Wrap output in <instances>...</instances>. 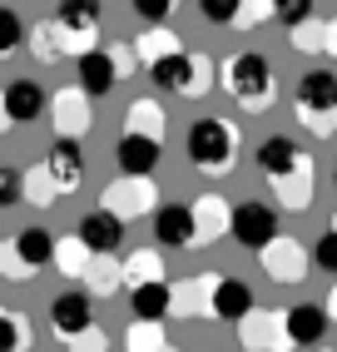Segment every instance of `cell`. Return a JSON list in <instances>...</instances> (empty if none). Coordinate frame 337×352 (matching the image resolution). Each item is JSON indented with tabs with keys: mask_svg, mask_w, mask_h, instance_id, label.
<instances>
[{
	"mask_svg": "<svg viewBox=\"0 0 337 352\" xmlns=\"http://www.w3.org/2000/svg\"><path fill=\"white\" fill-rule=\"evenodd\" d=\"M224 89L243 104L248 114H258V109H268L273 104V95H278V80H273V65H268V55H258V50H243V55H233L228 65H224Z\"/></svg>",
	"mask_w": 337,
	"mask_h": 352,
	"instance_id": "cell-1",
	"label": "cell"
},
{
	"mask_svg": "<svg viewBox=\"0 0 337 352\" xmlns=\"http://www.w3.org/2000/svg\"><path fill=\"white\" fill-rule=\"evenodd\" d=\"M184 149H188V159H194L199 169L228 174L233 159H238V129H233L228 120H213V114H208V120H194V124H188Z\"/></svg>",
	"mask_w": 337,
	"mask_h": 352,
	"instance_id": "cell-2",
	"label": "cell"
},
{
	"mask_svg": "<svg viewBox=\"0 0 337 352\" xmlns=\"http://www.w3.org/2000/svg\"><path fill=\"white\" fill-rule=\"evenodd\" d=\"M298 120L312 134H332L337 129V75L332 69H307L298 80Z\"/></svg>",
	"mask_w": 337,
	"mask_h": 352,
	"instance_id": "cell-3",
	"label": "cell"
},
{
	"mask_svg": "<svg viewBox=\"0 0 337 352\" xmlns=\"http://www.w3.org/2000/svg\"><path fill=\"white\" fill-rule=\"evenodd\" d=\"M208 75V55H184V50H168L159 60H149V80L168 95H194Z\"/></svg>",
	"mask_w": 337,
	"mask_h": 352,
	"instance_id": "cell-4",
	"label": "cell"
},
{
	"mask_svg": "<svg viewBox=\"0 0 337 352\" xmlns=\"http://www.w3.org/2000/svg\"><path fill=\"white\" fill-rule=\"evenodd\" d=\"M228 233H233V239L243 243L248 253H258V248L278 233V214H273L268 204H258V199L233 204V208H228Z\"/></svg>",
	"mask_w": 337,
	"mask_h": 352,
	"instance_id": "cell-5",
	"label": "cell"
},
{
	"mask_svg": "<svg viewBox=\"0 0 337 352\" xmlns=\"http://www.w3.org/2000/svg\"><path fill=\"white\" fill-rule=\"evenodd\" d=\"M0 104H6L10 124H35L45 114V104H50V95H45L40 80H10L6 89H0Z\"/></svg>",
	"mask_w": 337,
	"mask_h": 352,
	"instance_id": "cell-6",
	"label": "cell"
},
{
	"mask_svg": "<svg viewBox=\"0 0 337 352\" xmlns=\"http://www.w3.org/2000/svg\"><path fill=\"white\" fill-rule=\"evenodd\" d=\"M258 253H263L258 263H263V273H268L273 283H298V278L307 273V263H303V243H298V239H278V233H273V239L263 243Z\"/></svg>",
	"mask_w": 337,
	"mask_h": 352,
	"instance_id": "cell-7",
	"label": "cell"
},
{
	"mask_svg": "<svg viewBox=\"0 0 337 352\" xmlns=\"http://www.w3.org/2000/svg\"><path fill=\"white\" fill-rule=\"evenodd\" d=\"M80 243L89 248V253H119V243H124V219L119 214H109V208L100 204V208H89V214L80 219Z\"/></svg>",
	"mask_w": 337,
	"mask_h": 352,
	"instance_id": "cell-8",
	"label": "cell"
},
{
	"mask_svg": "<svg viewBox=\"0 0 337 352\" xmlns=\"http://www.w3.org/2000/svg\"><path fill=\"white\" fill-rule=\"evenodd\" d=\"M253 308V288L243 283V278H213L208 283V318H219V322H238Z\"/></svg>",
	"mask_w": 337,
	"mask_h": 352,
	"instance_id": "cell-9",
	"label": "cell"
},
{
	"mask_svg": "<svg viewBox=\"0 0 337 352\" xmlns=\"http://www.w3.org/2000/svg\"><path fill=\"white\" fill-rule=\"evenodd\" d=\"M159 159H164V149H159V139H149V134H129V129H124V139L114 144L119 174L144 179V174H154V169H159Z\"/></svg>",
	"mask_w": 337,
	"mask_h": 352,
	"instance_id": "cell-10",
	"label": "cell"
},
{
	"mask_svg": "<svg viewBox=\"0 0 337 352\" xmlns=\"http://www.w3.org/2000/svg\"><path fill=\"white\" fill-rule=\"evenodd\" d=\"M45 169H50L60 194H75L80 179H85V149H80V139L55 134V149H50V159H45Z\"/></svg>",
	"mask_w": 337,
	"mask_h": 352,
	"instance_id": "cell-11",
	"label": "cell"
},
{
	"mask_svg": "<svg viewBox=\"0 0 337 352\" xmlns=\"http://www.w3.org/2000/svg\"><path fill=\"white\" fill-rule=\"evenodd\" d=\"M94 322V308H89V293H60L50 302V327L69 342V338H85Z\"/></svg>",
	"mask_w": 337,
	"mask_h": 352,
	"instance_id": "cell-12",
	"label": "cell"
},
{
	"mask_svg": "<svg viewBox=\"0 0 337 352\" xmlns=\"http://www.w3.org/2000/svg\"><path fill=\"white\" fill-rule=\"evenodd\" d=\"M327 338V313L312 308V302H298V308L283 313V342L293 347H318Z\"/></svg>",
	"mask_w": 337,
	"mask_h": 352,
	"instance_id": "cell-13",
	"label": "cell"
},
{
	"mask_svg": "<svg viewBox=\"0 0 337 352\" xmlns=\"http://www.w3.org/2000/svg\"><path fill=\"white\" fill-rule=\"evenodd\" d=\"M154 239H159V248L194 243V214H188V204H159L154 208Z\"/></svg>",
	"mask_w": 337,
	"mask_h": 352,
	"instance_id": "cell-14",
	"label": "cell"
},
{
	"mask_svg": "<svg viewBox=\"0 0 337 352\" xmlns=\"http://www.w3.org/2000/svg\"><path fill=\"white\" fill-rule=\"evenodd\" d=\"M75 65H80V89H85L89 100H105L109 89L119 85L109 50H94V45H89V50H80V55H75Z\"/></svg>",
	"mask_w": 337,
	"mask_h": 352,
	"instance_id": "cell-15",
	"label": "cell"
},
{
	"mask_svg": "<svg viewBox=\"0 0 337 352\" xmlns=\"http://www.w3.org/2000/svg\"><path fill=\"white\" fill-rule=\"evenodd\" d=\"M100 0H60L55 6V25L65 30V35H75V40H94V30H100Z\"/></svg>",
	"mask_w": 337,
	"mask_h": 352,
	"instance_id": "cell-16",
	"label": "cell"
},
{
	"mask_svg": "<svg viewBox=\"0 0 337 352\" xmlns=\"http://www.w3.org/2000/svg\"><path fill=\"white\" fill-rule=\"evenodd\" d=\"M109 214H119V219H129V214H144V208L154 204V189H149V174L144 179H134V174H124V184H114V189H105V199H100Z\"/></svg>",
	"mask_w": 337,
	"mask_h": 352,
	"instance_id": "cell-17",
	"label": "cell"
},
{
	"mask_svg": "<svg viewBox=\"0 0 337 352\" xmlns=\"http://www.w3.org/2000/svg\"><path fill=\"white\" fill-rule=\"evenodd\" d=\"M50 104H55V134L80 139L89 129V95H85V89H60Z\"/></svg>",
	"mask_w": 337,
	"mask_h": 352,
	"instance_id": "cell-18",
	"label": "cell"
},
{
	"mask_svg": "<svg viewBox=\"0 0 337 352\" xmlns=\"http://www.w3.org/2000/svg\"><path fill=\"white\" fill-rule=\"evenodd\" d=\"M307 154L298 149V139H287V134H268V139H263V144H258V169L263 174H287V169H298V164H303Z\"/></svg>",
	"mask_w": 337,
	"mask_h": 352,
	"instance_id": "cell-19",
	"label": "cell"
},
{
	"mask_svg": "<svg viewBox=\"0 0 337 352\" xmlns=\"http://www.w3.org/2000/svg\"><path fill=\"white\" fill-rule=\"evenodd\" d=\"M129 308H134V318H164L174 308V288L164 278H144V283L129 288Z\"/></svg>",
	"mask_w": 337,
	"mask_h": 352,
	"instance_id": "cell-20",
	"label": "cell"
},
{
	"mask_svg": "<svg viewBox=\"0 0 337 352\" xmlns=\"http://www.w3.org/2000/svg\"><path fill=\"white\" fill-rule=\"evenodd\" d=\"M188 214H194V243H213L228 228V204L219 194H204L199 204H188Z\"/></svg>",
	"mask_w": 337,
	"mask_h": 352,
	"instance_id": "cell-21",
	"label": "cell"
},
{
	"mask_svg": "<svg viewBox=\"0 0 337 352\" xmlns=\"http://www.w3.org/2000/svg\"><path fill=\"white\" fill-rule=\"evenodd\" d=\"M50 253H55V239L45 228H25L15 239V263L25 268V273H40V268H50Z\"/></svg>",
	"mask_w": 337,
	"mask_h": 352,
	"instance_id": "cell-22",
	"label": "cell"
},
{
	"mask_svg": "<svg viewBox=\"0 0 337 352\" xmlns=\"http://www.w3.org/2000/svg\"><path fill=\"white\" fill-rule=\"evenodd\" d=\"M273 189L287 208H307L312 204V159H303L298 169H287V174H273Z\"/></svg>",
	"mask_w": 337,
	"mask_h": 352,
	"instance_id": "cell-23",
	"label": "cell"
},
{
	"mask_svg": "<svg viewBox=\"0 0 337 352\" xmlns=\"http://www.w3.org/2000/svg\"><path fill=\"white\" fill-rule=\"evenodd\" d=\"M144 278H164V258L154 253V248H139V253H129V263L119 268V283H144Z\"/></svg>",
	"mask_w": 337,
	"mask_h": 352,
	"instance_id": "cell-24",
	"label": "cell"
},
{
	"mask_svg": "<svg viewBox=\"0 0 337 352\" xmlns=\"http://www.w3.org/2000/svg\"><path fill=\"white\" fill-rule=\"evenodd\" d=\"M129 134H149V139H164V109L154 100H139L129 104V120H124Z\"/></svg>",
	"mask_w": 337,
	"mask_h": 352,
	"instance_id": "cell-25",
	"label": "cell"
},
{
	"mask_svg": "<svg viewBox=\"0 0 337 352\" xmlns=\"http://www.w3.org/2000/svg\"><path fill=\"white\" fill-rule=\"evenodd\" d=\"M168 50H184L168 25H149V30L134 40V55H139V60H159V55H168Z\"/></svg>",
	"mask_w": 337,
	"mask_h": 352,
	"instance_id": "cell-26",
	"label": "cell"
},
{
	"mask_svg": "<svg viewBox=\"0 0 337 352\" xmlns=\"http://www.w3.org/2000/svg\"><path fill=\"white\" fill-rule=\"evenodd\" d=\"M20 199H30V204H55L60 199V189H55V179H50V169H30V174H20Z\"/></svg>",
	"mask_w": 337,
	"mask_h": 352,
	"instance_id": "cell-27",
	"label": "cell"
},
{
	"mask_svg": "<svg viewBox=\"0 0 337 352\" xmlns=\"http://www.w3.org/2000/svg\"><path fill=\"white\" fill-rule=\"evenodd\" d=\"M50 263H55L60 273H85V263H89V248L80 243V233H75V239H55Z\"/></svg>",
	"mask_w": 337,
	"mask_h": 352,
	"instance_id": "cell-28",
	"label": "cell"
},
{
	"mask_svg": "<svg viewBox=\"0 0 337 352\" xmlns=\"http://www.w3.org/2000/svg\"><path fill=\"white\" fill-rule=\"evenodd\" d=\"M124 347H168V338H164V327H159V318H134V327L124 333Z\"/></svg>",
	"mask_w": 337,
	"mask_h": 352,
	"instance_id": "cell-29",
	"label": "cell"
},
{
	"mask_svg": "<svg viewBox=\"0 0 337 352\" xmlns=\"http://www.w3.org/2000/svg\"><path fill=\"white\" fill-rule=\"evenodd\" d=\"M312 10H318V0H273L268 6V15L278 20V25H303V20H312Z\"/></svg>",
	"mask_w": 337,
	"mask_h": 352,
	"instance_id": "cell-30",
	"label": "cell"
},
{
	"mask_svg": "<svg viewBox=\"0 0 337 352\" xmlns=\"http://www.w3.org/2000/svg\"><path fill=\"white\" fill-rule=\"evenodd\" d=\"M25 45V20H20L10 6H0V55H10Z\"/></svg>",
	"mask_w": 337,
	"mask_h": 352,
	"instance_id": "cell-31",
	"label": "cell"
},
{
	"mask_svg": "<svg viewBox=\"0 0 337 352\" xmlns=\"http://www.w3.org/2000/svg\"><path fill=\"white\" fill-rule=\"evenodd\" d=\"M268 6H273V0H238V10H233L228 25H238V30H258L263 15H268Z\"/></svg>",
	"mask_w": 337,
	"mask_h": 352,
	"instance_id": "cell-32",
	"label": "cell"
},
{
	"mask_svg": "<svg viewBox=\"0 0 337 352\" xmlns=\"http://www.w3.org/2000/svg\"><path fill=\"white\" fill-rule=\"evenodd\" d=\"M30 342V327L10 318V313H0V352H15V347H25Z\"/></svg>",
	"mask_w": 337,
	"mask_h": 352,
	"instance_id": "cell-33",
	"label": "cell"
},
{
	"mask_svg": "<svg viewBox=\"0 0 337 352\" xmlns=\"http://www.w3.org/2000/svg\"><path fill=\"white\" fill-rule=\"evenodd\" d=\"M312 263H318L323 273H337V228H327L318 243H312Z\"/></svg>",
	"mask_w": 337,
	"mask_h": 352,
	"instance_id": "cell-34",
	"label": "cell"
},
{
	"mask_svg": "<svg viewBox=\"0 0 337 352\" xmlns=\"http://www.w3.org/2000/svg\"><path fill=\"white\" fill-rule=\"evenodd\" d=\"M129 6H134V15L144 20V25H164L168 10H174V0H129Z\"/></svg>",
	"mask_w": 337,
	"mask_h": 352,
	"instance_id": "cell-35",
	"label": "cell"
},
{
	"mask_svg": "<svg viewBox=\"0 0 337 352\" xmlns=\"http://www.w3.org/2000/svg\"><path fill=\"white\" fill-rule=\"evenodd\" d=\"M15 204H20V169L0 164V208H15Z\"/></svg>",
	"mask_w": 337,
	"mask_h": 352,
	"instance_id": "cell-36",
	"label": "cell"
},
{
	"mask_svg": "<svg viewBox=\"0 0 337 352\" xmlns=\"http://www.w3.org/2000/svg\"><path fill=\"white\" fill-rule=\"evenodd\" d=\"M238 10V0H199V15L208 20V25H228Z\"/></svg>",
	"mask_w": 337,
	"mask_h": 352,
	"instance_id": "cell-37",
	"label": "cell"
},
{
	"mask_svg": "<svg viewBox=\"0 0 337 352\" xmlns=\"http://www.w3.org/2000/svg\"><path fill=\"white\" fill-rule=\"evenodd\" d=\"M287 40L298 45V50H323V30H318V20H303V25L287 30Z\"/></svg>",
	"mask_w": 337,
	"mask_h": 352,
	"instance_id": "cell-38",
	"label": "cell"
},
{
	"mask_svg": "<svg viewBox=\"0 0 337 352\" xmlns=\"http://www.w3.org/2000/svg\"><path fill=\"white\" fill-rule=\"evenodd\" d=\"M109 60H114V75H129V69L139 65L134 60V45H109Z\"/></svg>",
	"mask_w": 337,
	"mask_h": 352,
	"instance_id": "cell-39",
	"label": "cell"
},
{
	"mask_svg": "<svg viewBox=\"0 0 337 352\" xmlns=\"http://www.w3.org/2000/svg\"><path fill=\"white\" fill-rule=\"evenodd\" d=\"M323 50H327V55H337V20H332V25L323 30Z\"/></svg>",
	"mask_w": 337,
	"mask_h": 352,
	"instance_id": "cell-40",
	"label": "cell"
},
{
	"mask_svg": "<svg viewBox=\"0 0 337 352\" xmlns=\"http://www.w3.org/2000/svg\"><path fill=\"white\" fill-rule=\"evenodd\" d=\"M323 313H327V318H337V288L327 293V308H323Z\"/></svg>",
	"mask_w": 337,
	"mask_h": 352,
	"instance_id": "cell-41",
	"label": "cell"
},
{
	"mask_svg": "<svg viewBox=\"0 0 337 352\" xmlns=\"http://www.w3.org/2000/svg\"><path fill=\"white\" fill-rule=\"evenodd\" d=\"M0 124H10V120H6V104H0Z\"/></svg>",
	"mask_w": 337,
	"mask_h": 352,
	"instance_id": "cell-42",
	"label": "cell"
},
{
	"mask_svg": "<svg viewBox=\"0 0 337 352\" xmlns=\"http://www.w3.org/2000/svg\"><path fill=\"white\" fill-rule=\"evenodd\" d=\"M332 184H337V169H332Z\"/></svg>",
	"mask_w": 337,
	"mask_h": 352,
	"instance_id": "cell-43",
	"label": "cell"
}]
</instances>
